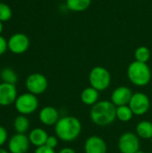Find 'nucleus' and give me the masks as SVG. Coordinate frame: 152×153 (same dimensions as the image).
Returning a JSON list of instances; mask_svg holds the SVG:
<instances>
[{"label": "nucleus", "instance_id": "f257e3e1", "mask_svg": "<svg viewBox=\"0 0 152 153\" xmlns=\"http://www.w3.org/2000/svg\"><path fill=\"white\" fill-rule=\"evenodd\" d=\"M56 137L63 142H72L78 138L82 132V124L80 120L72 116L59 118L55 125Z\"/></svg>", "mask_w": 152, "mask_h": 153}, {"label": "nucleus", "instance_id": "f03ea898", "mask_svg": "<svg viewBox=\"0 0 152 153\" xmlns=\"http://www.w3.org/2000/svg\"><path fill=\"white\" fill-rule=\"evenodd\" d=\"M90 119L99 126H107L116 118V108L108 100L98 101L90 109Z\"/></svg>", "mask_w": 152, "mask_h": 153}, {"label": "nucleus", "instance_id": "7ed1b4c3", "mask_svg": "<svg viewBox=\"0 0 152 153\" xmlns=\"http://www.w3.org/2000/svg\"><path fill=\"white\" fill-rule=\"evenodd\" d=\"M127 76L133 84L143 87L149 84L151 80V70L147 63L133 61L127 68Z\"/></svg>", "mask_w": 152, "mask_h": 153}, {"label": "nucleus", "instance_id": "20e7f679", "mask_svg": "<svg viewBox=\"0 0 152 153\" xmlns=\"http://www.w3.org/2000/svg\"><path fill=\"white\" fill-rule=\"evenodd\" d=\"M89 81L91 87L99 91H106L111 83L109 71L103 66L93 67L89 74Z\"/></svg>", "mask_w": 152, "mask_h": 153}, {"label": "nucleus", "instance_id": "39448f33", "mask_svg": "<svg viewBox=\"0 0 152 153\" xmlns=\"http://www.w3.org/2000/svg\"><path fill=\"white\" fill-rule=\"evenodd\" d=\"M14 107L20 114L24 116L30 115L37 110L39 107V100L36 95L30 92L23 93L17 97L14 102Z\"/></svg>", "mask_w": 152, "mask_h": 153}, {"label": "nucleus", "instance_id": "423d86ee", "mask_svg": "<svg viewBox=\"0 0 152 153\" xmlns=\"http://www.w3.org/2000/svg\"><path fill=\"white\" fill-rule=\"evenodd\" d=\"M25 85L29 92L34 95H39L46 91L48 86V82L46 76L42 74L34 73L27 77Z\"/></svg>", "mask_w": 152, "mask_h": 153}, {"label": "nucleus", "instance_id": "0eeeda50", "mask_svg": "<svg viewBox=\"0 0 152 153\" xmlns=\"http://www.w3.org/2000/svg\"><path fill=\"white\" fill-rule=\"evenodd\" d=\"M133 115L142 116L146 114L151 108V101L149 97L142 92H135L128 104Z\"/></svg>", "mask_w": 152, "mask_h": 153}, {"label": "nucleus", "instance_id": "6e6552de", "mask_svg": "<svg viewBox=\"0 0 152 153\" xmlns=\"http://www.w3.org/2000/svg\"><path fill=\"white\" fill-rule=\"evenodd\" d=\"M8 49L16 55L25 53L30 47V39L28 36L22 32L13 34L7 40Z\"/></svg>", "mask_w": 152, "mask_h": 153}, {"label": "nucleus", "instance_id": "1a4fd4ad", "mask_svg": "<svg viewBox=\"0 0 152 153\" xmlns=\"http://www.w3.org/2000/svg\"><path fill=\"white\" fill-rule=\"evenodd\" d=\"M118 148L121 153H136L140 151V140L133 133L123 134L118 141Z\"/></svg>", "mask_w": 152, "mask_h": 153}, {"label": "nucleus", "instance_id": "9d476101", "mask_svg": "<svg viewBox=\"0 0 152 153\" xmlns=\"http://www.w3.org/2000/svg\"><path fill=\"white\" fill-rule=\"evenodd\" d=\"M29 137L24 134H16L11 137L8 143L10 153H26L30 147Z\"/></svg>", "mask_w": 152, "mask_h": 153}, {"label": "nucleus", "instance_id": "9b49d317", "mask_svg": "<svg viewBox=\"0 0 152 153\" xmlns=\"http://www.w3.org/2000/svg\"><path fill=\"white\" fill-rule=\"evenodd\" d=\"M17 99V90L15 84L0 83V106H9L15 102Z\"/></svg>", "mask_w": 152, "mask_h": 153}, {"label": "nucleus", "instance_id": "f8f14e48", "mask_svg": "<svg viewBox=\"0 0 152 153\" xmlns=\"http://www.w3.org/2000/svg\"><path fill=\"white\" fill-rule=\"evenodd\" d=\"M133 94V93L128 87L120 86L117 87L116 90H114V91L112 92L111 101L116 107L128 105L132 99Z\"/></svg>", "mask_w": 152, "mask_h": 153}, {"label": "nucleus", "instance_id": "ddd939ff", "mask_svg": "<svg viewBox=\"0 0 152 153\" xmlns=\"http://www.w3.org/2000/svg\"><path fill=\"white\" fill-rule=\"evenodd\" d=\"M84 152L85 153H107V143L101 137L92 135L86 140Z\"/></svg>", "mask_w": 152, "mask_h": 153}, {"label": "nucleus", "instance_id": "4468645a", "mask_svg": "<svg viewBox=\"0 0 152 153\" xmlns=\"http://www.w3.org/2000/svg\"><path fill=\"white\" fill-rule=\"evenodd\" d=\"M39 118L40 122L47 126H54L59 120V113L56 108L54 107H45L43 108L39 114Z\"/></svg>", "mask_w": 152, "mask_h": 153}, {"label": "nucleus", "instance_id": "2eb2a0df", "mask_svg": "<svg viewBox=\"0 0 152 153\" xmlns=\"http://www.w3.org/2000/svg\"><path fill=\"white\" fill-rule=\"evenodd\" d=\"M28 137L31 144H33L36 147H40L46 144L48 135L44 129L35 128L30 132V134Z\"/></svg>", "mask_w": 152, "mask_h": 153}, {"label": "nucleus", "instance_id": "dca6fc26", "mask_svg": "<svg viewBox=\"0 0 152 153\" xmlns=\"http://www.w3.org/2000/svg\"><path fill=\"white\" fill-rule=\"evenodd\" d=\"M81 100L83 104L87 106H93L98 102L99 100V91L93 87L85 88L81 93Z\"/></svg>", "mask_w": 152, "mask_h": 153}, {"label": "nucleus", "instance_id": "f3484780", "mask_svg": "<svg viewBox=\"0 0 152 153\" xmlns=\"http://www.w3.org/2000/svg\"><path fill=\"white\" fill-rule=\"evenodd\" d=\"M91 4V0H65V6L69 11L81 13L87 10Z\"/></svg>", "mask_w": 152, "mask_h": 153}, {"label": "nucleus", "instance_id": "a211bd4d", "mask_svg": "<svg viewBox=\"0 0 152 153\" xmlns=\"http://www.w3.org/2000/svg\"><path fill=\"white\" fill-rule=\"evenodd\" d=\"M136 134L138 137L145 140L152 138V123L147 120L140 122L136 126Z\"/></svg>", "mask_w": 152, "mask_h": 153}, {"label": "nucleus", "instance_id": "6ab92c4d", "mask_svg": "<svg viewBox=\"0 0 152 153\" xmlns=\"http://www.w3.org/2000/svg\"><path fill=\"white\" fill-rule=\"evenodd\" d=\"M13 127L17 134H25L30 127V121L29 119L24 116L21 115L18 116L13 122Z\"/></svg>", "mask_w": 152, "mask_h": 153}, {"label": "nucleus", "instance_id": "aec40b11", "mask_svg": "<svg viewBox=\"0 0 152 153\" xmlns=\"http://www.w3.org/2000/svg\"><path fill=\"white\" fill-rule=\"evenodd\" d=\"M133 113L128 105L116 107V118L121 122H128L132 120Z\"/></svg>", "mask_w": 152, "mask_h": 153}, {"label": "nucleus", "instance_id": "412c9836", "mask_svg": "<svg viewBox=\"0 0 152 153\" xmlns=\"http://www.w3.org/2000/svg\"><path fill=\"white\" fill-rule=\"evenodd\" d=\"M134 58L135 61L141 63H147L151 58V51L145 46H141L137 48L134 51Z\"/></svg>", "mask_w": 152, "mask_h": 153}, {"label": "nucleus", "instance_id": "4be33fe9", "mask_svg": "<svg viewBox=\"0 0 152 153\" xmlns=\"http://www.w3.org/2000/svg\"><path fill=\"white\" fill-rule=\"evenodd\" d=\"M0 77L3 81V82L11 83V84H15L18 80L16 73L13 69L8 68V67L2 69V71L0 73Z\"/></svg>", "mask_w": 152, "mask_h": 153}, {"label": "nucleus", "instance_id": "5701e85b", "mask_svg": "<svg viewBox=\"0 0 152 153\" xmlns=\"http://www.w3.org/2000/svg\"><path fill=\"white\" fill-rule=\"evenodd\" d=\"M12 15L13 11L11 7L7 4L0 2V21L2 22H5L12 18Z\"/></svg>", "mask_w": 152, "mask_h": 153}, {"label": "nucleus", "instance_id": "b1692460", "mask_svg": "<svg viewBox=\"0 0 152 153\" xmlns=\"http://www.w3.org/2000/svg\"><path fill=\"white\" fill-rule=\"evenodd\" d=\"M57 143H58V138L56 136H53V135L49 136L48 135L45 145L51 149H55L57 146Z\"/></svg>", "mask_w": 152, "mask_h": 153}, {"label": "nucleus", "instance_id": "393cba45", "mask_svg": "<svg viewBox=\"0 0 152 153\" xmlns=\"http://www.w3.org/2000/svg\"><path fill=\"white\" fill-rule=\"evenodd\" d=\"M7 49H8L7 40L2 35H0V56L4 54Z\"/></svg>", "mask_w": 152, "mask_h": 153}, {"label": "nucleus", "instance_id": "a878e982", "mask_svg": "<svg viewBox=\"0 0 152 153\" xmlns=\"http://www.w3.org/2000/svg\"><path fill=\"white\" fill-rule=\"evenodd\" d=\"M7 136H8L7 131L5 130L4 127L0 126V147L4 144V143L7 140Z\"/></svg>", "mask_w": 152, "mask_h": 153}, {"label": "nucleus", "instance_id": "bb28decb", "mask_svg": "<svg viewBox=\"0 0 152 153\" xmlns=\"http://www.w3.org/2000/svg\"><path fill=\"white\" fill-rule=\"evenodd\" d=\"M34 153H56L54 149H51L46 145L40 146V147H37L36 151Z\"/></svg>", "mask_w": 152, "mask_h": 153}, {"label": "nucleus", "instance_id": "cd10ccee", "mask_svg": "<svg viewBox=\"0 0 152 153\" xmlns=\"http://www.w3.org/2000/svg\"><path fill=\"white\" fill-rule=\"evenodd\" d=\"M58 153H76L74 150H73L72 148H64L62 149Z\"/></svg>", "mask_w": 152, "mask_h": 153}, {"label": "nucleus", "instance_id": "c85d7f7f", "mask_svg": "<svg viewBox=\"0 0 152 153\" xmlns=\"http://www.w3.org/2000/svg\"><path fill=\"white\" fill-rule=\"evenodd\" d=\"M3 29H4V25H3V22L0 21V35H1V33L3 31Z\"/></svg>", "mask_w": 152, "mask_h": 153}, {"label": "nucleus", "instance_id": "c756f323", "mask_svg": "<svg viewBox=\"0 0 152 153\" xmlns=\"http://www.w3.org/2000/svg\"><path fill=\"white\" fill-rule=\"evenodd\" d=\"M0 153H9L6 150H4V149H2V148H0Z\"/></svg>", "mask_w": 152, "mask_h": 153}, {"label": "nucleus", "instance_id": "7c9ffc66", "mask_svg": "<svg viewBox=\"0 0 152 153\" xmlns=\"http://www.w3.org/2000/svg\"><path fill=\"white\" fill-rule=\"evenodd\" d=\"M136 153H146V152H142V151H139V152H137Z\"/></svg>", "mask_w": 152, "mask_h": 153}, {"label": "nucleus", "instance_id": "2f4dec72", "mask_svg": "<svg viewBox=\"0 0 152 153\" xmlns=\"http://www.w3.org/2000/svg\"><path fill=\"white\" fill-rule=\"evenodd\" d=\"M151 143H152V138H151Z\"/></svg>", "mask_w": 152, "mask_h": 153}, {"label": "nucleus", "instance_id": "473e14b6", "mask_svg": "<svg viewBox=\"0 0 152 153\" xmlns=\"http://www.w3.org/2000/svg\"><path fill=\"white\" fill-rule=\"evenodd\" d=\"M0 1H2V0H0Z\"/></svg>", "mask_w": 152, "mask_h": 153}]
</instances>
